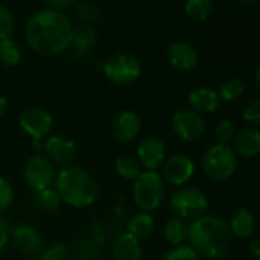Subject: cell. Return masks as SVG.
Listing matches in <instances>:
<instances>
[{
    "instance_id": "cell-1",
    "label": "cell",
    "mask_w": 260,
    "mask_h": 260,
    "mask_svg": "<svg viewBox=\"0 0 260 260\" xmlns=\"http://www.w3.org/2000/svg\"><path fill=\"white\" fill-rule=\"evenodd\" d=\"M74 25L61 11L40 10L26 22L25 36L32 51L45 57H54L69 49Z\"/></svg>"
},
{
    "instance_id": "cell-2",
    "label": "cell",
    "mask_w": 260,
    "mask_h": 260,
    "mask_svg": "<svg viewBox=\"0 0 260 260\" xmlns=\"http://www.w3.org/2000/svg\"><path fill=\"white\" fill-rule=\"evenodd\" d=\"M190 246L208 260L222 258L231 246L233 234L228 222L219 216L204 214L188 223Z\"/></svg>"
},
{
    "instance_id": "cell-3",
    "label": "cell",
    "mask_w": 260,
    "mask_h": 260,
    "mask_svg": "<svg viewBox=\"0 0 260 260\" xmlns=\"http://www.w3.org/2000/svg\"><path fill=\"white\" fill-rule=\"evenodd\" d=\"M54 185L61 202L74 208L90 207L98 198V182L95 176L78 166L63 167L57 172Z\"/></svg>"
},
{
    "instance_id": "cell-4",
    "label": "cell",
    "mask_w": 260,
    "mask_h": 260,
    "mask_svg": "<svg viewBox=\"0 0 260 260\" xmlns=\"http://www.w3.org/2000/svg\"><path fill=\"white\" fill-rule=\"evenodd\" d=\"M132 198L140 211L152 213L161 207L166 198V182L158 172L143 170L134 181Z\"/></svg>"
},
{
    "instance_id": "cell-5",
    "label": "cell",
    "mask_w": 260,
    "mask_h": 260,
    "mask_svg": "<svg viewBox=\"0 0 260 260\" xmlns=\"http://www.w3.org/2000/svg\"><path fill=\"white\" fill-rule=\"evenodd\" d=\"M237 169V155L230 144H213L202 156V170L213 181H225Z\"/></svg>"
},
{
    "instance_id": "cell-6",
    "label": "cell",
    "mask_w": 260,
    "mask_h": 260,
    "mask_svg": "<svg viewBox=\"0 0 260 260\" xmlns=\"http://www.w3.org/2000/svg\"><path fill=\"white\" fill-rule=\"evenodd\" d=\"M169 205L175 217L182 220H194L207 213L208 198L196 187H179L172 194Z\"/></svg>"
},
{
    "instance_id": "cell-7",
    "label": "cell",
    "mask_w": 260,
    "mask_h": 260,
    "mask_svg": "<svg viewBox=\"0 0 260 260\" xmlns=\"http://www.w3.org/2000/svg\"><path fill=\"white\" fill-rule=\"evenodd\" d=\"M143 72L141 61L132 54H116L103 66L104 77L116 86H128L140 80Z\"/></svg>"
},
{
    "instance_id": "cell-8",
    "label": "cell",
    "mask_w": 260,
    "mask_h": 260,
    "mask_svg": "<svg viewBox=\"0 0 260 260\" xmlns=\"http://www.w3.org/2000/svg\"><path fill=\"white\" fill-rule=\"evenodd\" d=\"M55 166L45 155L36 153L23 166V179L26 185L34 191L52 187L55 182Z\"/></svg>"
},
{
    "instance_id": "cell-9",
    "label": "cell",
    "mask_w": 260,
    "mask_h": 260,
    "mask_svg": "<svg viewBox=\"0 0 260 260\" xmlns=\"http://www.w3.org/2000/svg\"><path fill=\"white\" fill-rule=\"evenodd\" d=\"M19 125L32 140L40 141L51 135L54 128V118L40 106H28L19 115Z\"/></svg>"
},
{
    "instance_id": "cell-10",
    "label": "cell",
    "mask_w": 260,
    "mask_h": 260,
    "mask_svg": "<svg viewBox=\"0 0 260 260\" xmlns=\"http://www.w3.org/2000/svg\"><path fill=\"white\" fill-rule=\"evenodd\" d=\"M172 128L178 138L187 143L201 140L205 132V121L201 113L191 109H179L172 116Z\"/></svg>"
},
{
    "instance_id": "cell-11",
    "label": "cell",
    "mask_w": 260,
    "mask_h": 260,
    "mask_svg": "<svg viewBox=\"0 0 260 260\" xmlns=\"http://www.w3.org/2000/svg\"><path fill=\"white\" fill-rule=\"evenodd\" d=\"M10 240L25 257H37L43 248V239L39 228L25 222L16 223L10 230Z\"/></svg>"
},
{
    "instance_id": "cell-12",
    "label": "cell",
    "mask_w": 260,
    "mask_h": 260,
    "mask_svg": "<svg viewBox=\"0 0 260 260\" xmlns=\"http://www.w3.org/2000/svg\"><path fill=\"white\" fill-rule=\"evenodd\" d=\"M159 175L166 185L169 184L173 187H182L193 178L194 162L187 155H173L164 161Z\"/></svg>"
},
{
    "instance_id": "cell-13",
    "label": "cell",
    "mask_w": 260,
    "mask_h": 260,
    "mask_svg": "<svg viewBox=\"0 0 260 260\" xmlns=\"http://www.w3.org/2000/svg\"><path fill=\"white\" fill-rule=\"evenodd\" d=\"M46 158L55 166L69 167L77 158V144L64 135H49L45 140Z\"/></svg>"
},
{
    "instance_id": "cell-14",
    "label": "cell",
    "mask_w": 260,
    "mask_h": 260,
    "mask_svg": "<svg viewBox=\"0 0 260 260\" xmlns=\"http://www.w3.org/2000/svg\"><path fill=\"white\" fill-rule=\"evenodd\" d=\"M167 159V149L162 140L156 137H147L140 141L137 147V161L144 170L158 172Z\"/></svg>"
},
{
    "instance_id": "cell-15",
    "label": "cell",
    "mask_w": 260,
    "mask_h": 260,
    "mask_svg": "<svg viewBox=\"0 0 260 260\" xmlns=\"http://www.w3.org/2000/svg\"><path fill=\"white\" fill-rule=\"evenodd\" d=\"M141 132V118L134 110L118 112L110 122V134L118 143H132Z\"/></svg>"
},
{
    "instance_id": "cell-16",
    "label": "cell",
    "mask_w": 260,
    "mask_h": 260,
    "mask_svg": "<svg viewBox=\"0 0 260 260\" xmlns=\"http://www.w3.org/2000/svg\"><path fill=\"white\" fill-rule=\"evenodd\" d=\"M167 60L175 69L182 71V72H190L198 66L199 57L193 45H190L188 42L178 40L169 46Z\"/></svg>"
},
{
    "instance_id": "cell-17",
    "label": "cell",
    "mask_w": 260,
    "mask_h": 260,
    "mask_svg": "<svg viewBox=\"0 0 260 260\" xmlns=\"http://www.w3.org/2000/svg\"><path fill=\"white\" fill-rule=\"evenodd\" d=\"M112 260H143V245L132 234L121 233L112 242Z\"/></svg>"
},
{
    "instance_id": "cell-18",
    "label": "cell",
    "mask_w": 260,
    "mask_h": 260,
    "mask_svg": "<svg viewBox=\"0 0 260 260\" xmlns=\"http://www.w3.org/2000/svg\"><path fill=\"white\" fill-rule=\"evenodd\" d=\"M98 36L95 29L89 25H78L72 31L71 39V55H75V58H83L89 54V51L96 45Z\"/></svg>"
},
{
    "instance_id": "cell-19",
    "label": "cell",
    "mask_w": 260,
    "mask_h": 260,
    "mask_svg": "<svg viewBox=\"0 0 260 260\" xmlns=\"http://www.w3.org/2000/svg\"><path fill=\"white\" fill-rule=\"evenodd\" d=\"M234 147L237 156L252 158L260 153V130L254 127L243 128L234 135Z\"/></svg>"
},
{
    "instance_id": "cell-20",
    "label": "cell",
    "mask_w": 260,
    "mask_h": 260,
    "mask_svg": "<svg viewBox=\"0 0 260 260\" xmlns=\"http://www.w3.org/2000/svg\"><path fill=\"white\" fill-rule=\"evenodd\" d=\"M188 103L191 110L202 115L214 112L219 107L220 100L216 90L210 87H196L188 93Z\"/></svg>"
},
{
    "instance_id": "cell-21",
    "label": "cell",
    "mask_w": 260,
    "mask_h": 260,
    "mask_svg": "<svg viewBox=\"0 0 260 260\" xmlns=\"http://www.w3.org/2000/svg\"><path fill=\"white\" fill-rule=\"evenodd\" d=\"M156 230L155 219L152 213L147 211H138L127 222V233L132 234L135 239H138L141 243L144 240H149Z\"/></svg>"
},
{
    "instance_id": "cell-22",
    "label": "cell",
    "mask_w": 260,
    "mask_h": 260,
    "mask_svg": "<svg viewBox=\"0 0 260 260\" xmlns=\"http://www.w3.org/2000/svg\"><path fill=\"white\" fill-rule=\"evenodd\" d=\"M231 234L237 237H249L254 231V216L245 207H239L233 211L230 222H228Z\"/></svg>"
},
{
    "instance_id": "cell-23",
    "label": "cell",
    "mask_w": 260,
    "mask_h": 260,
    "mask_svg": "<svg viewBox=\"0 0 260 260\" xmlns=\"http://www.w3.org/2000/svg\"><path fill=\"white\" fill-rule=\"evenodd\" d=\"M61 199L57 193V190L54 187L45 188V190H39L34 191L32 196V207L36 208V211L42 213V214H54L60 210L61 207Z\"/></svg>"
},
{
    "instance_id": "cell-24",
    "label": "cell",
    "mask_w": 260,
    "mask_h": 260,
    "mask_svg": "<svg viewBox=\"0 0 260 260\" xmlns=\"http://www.w3.org/2000/svg\"><path fill=\"white\" fill-rule=\"evenodd\" d=\"M164 239L172 246L184 245L188 239V225L185 223V220L175 216L169 219L164 225Z\"/></svg>"
},
{
    "instance_id": "cell-25",
    "label": "cell",
    "mask_w": 260,
    "mask_h": 260,
    "mask_svg": "<svg viewBox=\"0 0 260 260\" xmlns=\"http://www.w3.org/2000/svg\"><path fill=\"white\" fill-rule=\"evenodd\" d=\"M115 172L121 179L134 182L141 175L143 167L140 166L135 156L122 155V156H118L115 161Z\"/></svg>"
},
{
    "instance_id": "cell-26",
    "label": "cell",
    "mask_w": 260,
    "mask_h": 260,
    "mask_svg": "<svg viewBox=\"0 0 260 260\" xmlns=\"http://www.w3.org/2000/svg\"><path fill=\"white\" fill-rule=\"evenodd\" d=\"M185 14L193 22H205L213 13V0H185Z\"/></svg>"
},
{
    "instance_id": "cell-27",
    "label": "cell",
    "mask_w": 260,
    "mask_h": 260,
    "mask_svg": "<svg viewBox=\"0 0 260 260\" xmlns=\"http://www.w3.org/2000/svg\"><path fill=\"white\" fill-rule=\"evenodd\" d=\"M22 58L23 52L17 42H14L13 39L0 42V63L8 68H14L20 64Z\"/></svg>"
},
{
    "instance_id": "cell-28",
    "label": "cell",
    "mask_w": 260,
    "mask_h": 260,
    "mask_svg": "<svg viewBox=\"0 0 260 260\" xmlns=\"http://www.w3.org/2000/svg\"><path fill=\"white\" fill-rule=\"evenodd\" d=\"M245 92V83L240 78H230L219 87V100L223 101H234L240 98Z\"/></svg>"
},
{
    "instance_id": "cell-29",
    "label": "cell",
    "mask_w": 260,
    "mask_h": 260,
    "mask_svg": "<svg viewBox=\"0 0 260 260\" xmlns=\"http://www.w3.org/2000/svg\"><path fill=\"white\" fill-rule=\"evenodd\" d=\"M16 31V17L7 7L0 5V42L13 37Z\"/></svg>"
},
{
    "instance_id": "cell-30",
    "label": "cell",
    "mask_w": 260,
    "mask_h": 260,
    "mask_svg": "<svg viewBox=\"0 0 260 260\" xmlns=\"http://www.w3.org/2000/svg\"><path fill=\"white\" fill-rule=\"evenodd\" d=\"M68 246L63 242H54L48 246H43L37 255V260H66L68 258Z\"/></svg>"
},
{
    "instance_id": "cell-31",
    "label": "cell",
    "mask_w": 260,
    "mask_h": 260,
    "mask_svg": "<svg viewBox=\"0 0 260 260\" xmlns=\"http://www.w3.org/2000/svg\"><path fill=\"white\" fill-rule=\"evenodd\" d=\"M162 260H201V255L190 245L184 243L179 246H173L170 251H167Z\"/></svg>"
},
{
    "instance_id": "cell-32",
    "label": "cell",
    "mask_w": 260,
    "mask_h": 260,
    "mask_svg": "<svg viewBox=\"0 0 260 260\" xmlns=\"http://www.w3.org/2000/svg\"><path fill=\"white\" fill-rule=\"evenodd\" d=\"M214 135H216V140L219 144H230V141H233L234 135H236V128H234L233 121L222 119L214 128Z\"/></svg>"
},
{
    "instance_id": "cell-33",
    "label": "cell",
    "mask_w": 260,
    "mask_h": 260,
    "mask_svg": "<svg viewBox=\"0 0 260 260\" xmlns=\"http://www.w3.org/2000/svg\"><path fill=\"white\" fill-rule=\"evenodd\" d=\"M77 13H78V17L83 20V25L92 26V25L96 23L98 19H100V11H98V8H96L95 5L89 4V2H81V4H78Z\"/></svg>"
},
{
    "instance_id": "cell-34",
    "label": "cell",
    "mask_w": 260,
    "mask_h": 260,
    "mask_svg": "<svg viewBox=\"0 0 260 260\" xmlns=\"http://www.w3.org/2000/svg\"><path fill=\"white\" fill-rule=\"evenodd\" d=\"M242 118L245 122L251 124L252 127H260V98L252 100L245 106Z\"/></svg>"
},
{
    "instance_id": "cell-35",
    "label": "cell",
    "mask_w": 260,
    "mask_h": 260,
    "mask_svg": "<svg viewBox=\"0 0 260 260\" xmlns=\"http://www.w3.org/2000/svg\"><path fill=\"white\" fill-rule=\"evenodd\" d=\"M13 201H14V188L11 182L7 178L0 176V211L10 208Z\"/></svg>"
},
{
    "instance_id": "cell-36",
    "label": "cell",
    "mask_w": 260,
    "mask_h": 260,
    "mask_svg": "<svg viewBox=\"0 0 260 260\" xmlns=\"http://www.w3.org/2000/svg\"><path fill=\"white\" fill-rule=\"evenodd\" d=\"M8 242H10V228H8L7 220L0 216V254L4 252Z\"/></svg>"
},
{
    "instance_id": "cell-37",
    "label": "cell",
    "mask_w": 260,
    "mask_h": 260,
    "mask_svg": "<svg viewBox=\"0 0 260 260\" xmlns=\"http://www.w3.org/2000/svg\"><path fill=\"white\" fill-rule=\"evenodd\" d=\"M45 4L49 7V10L63 13L64 10H68L74 4V0H45Z\"/></svg>"
},
{
    "instance_id": "cell-38",
    "label": "cell",
    "mask_w": 260,
    "mask_h": 260,
    "mask_svg": "<svg viewBox=\"0 0 260 260\" xmlns=\"http://www.w3.org/2000/svg\"><path fill=\"white\" fill-rule=\"evenodd\" d=\"M249 252L257 260H260V236H255V237L251 239V242H249Z\"/></svg>"
},
{
    "instance_id": "cell-39",
    "label": "cell",
    "mask_w": 260,
    "mask_h": 260,
    "mask_svg": "<svg viewBox=\"0 0 260 260\" xmlns=\"http://www.w3.org/2000/svg\"><path fill=\"white\" fill-rule=\"evenodd\" d=\"M8 107H10V103H8V98L0 95V118L5 116L7 112H8Z\"/></svg>"
},
{
    "instance_id": "cell-40",
    "label": "cell",
    "mask_w": 260,
    "mask_h": 260,
    "mask_svg": "<svg viewBox=\"0 0 260 260\" xmlns=\"http://www.w3.org/2000/svg\"><path fill=\"white\" fill-rule=\"evenodd\" d=\"M254 83H255V87H257V90L260 92V63H258V66L255 68V74H254Z\"/></svg>"
},
{
    "instance_id": "cell-41",
    "label": "cell",
    "mask_w": 260,
    "mask_h": 260,
    "mask_svg": "<svg viewBox=\"0 0 260 260\" xmlns=\"http://www.w3.org/2000/svg\"><path fill=\"white\" fill-rule=\"evenodd\" d=\"M234 2H237L239 5H249L254 2V0H234Z\"/></svg>"
}]
</instances>
